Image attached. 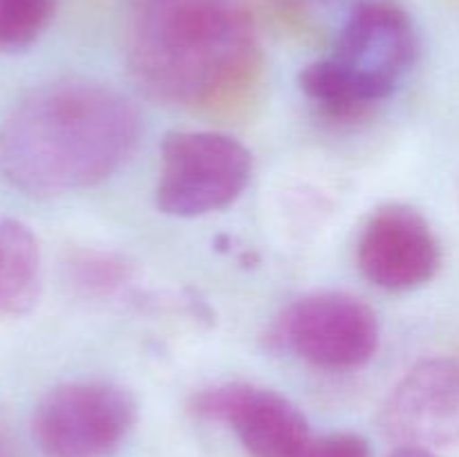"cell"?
Returning a JSON list of instances; mask_svg holds the SVG:
<instances>
[{
  "label": "cell",
  "mask_w": 459,
  "mask_h": 457,
  "mask_svg": "<svg viewBox=\"0 0 459 457\" xmlns=\"http://www.w3.org/2000/svg\"><path fill=\"white\" fill-rule=\"evenodd\" d=\"M0 457H18L16 446L12 444V439L0 430Z\"/></svg>",
  "instance_id": "cell-16"
},
{
  "label": "cell",
  "mask_w": 459,
  "mask_h": 457,
  "mask_svg": "<svg viewBox=\"0 0 459 457\" xmlns=\"http://www.w3.org/2000/svg\"><path fill=\"white\" fill-rule=\"evenodd\" d=\"M130 65L157 99L213 108L240 97L258 74V36L242 0H139Z\"/></svg>",
  "instance_id": "cell-2"
},
{
  "label": "cell",
  "mask_w": 459,
  "mask_h": 457,
  "mask_svg": "<svg viewBox=\"0 0 459 457\" xmlns=\"http://www.w3.org/2000/svg\"><path fill=\"white\" fill-rule=\"evenodd\" d=\"M56 12V0H0V52H22L40 39Z\"/></svg>",
  "instance_id": "cell-12"
},
{
  "label": "cell",
  "mask_w": 459,
  "mask_h": 457,
  "mask_svg": "<svg viewBox=\"0 0 459 457\" xmlns=\"http://www.w3.org/2000/svg\"><path fill=\"white\" fill-rule=\"evenodd\" d=\"M254 170L236 137L211 130H178L161 143L155 204L173 218H200L233 204Z\"/></svg>",
  "instance_id": "cell-3"
},
{
  "label": "cell",
  "mask_w": 459,
  "mask_h": 457,
  "mask_svg": "<svg viewBox=\"0 0 459 457\" xmlns=\"http://www.w3.org/2000/svg\"><path fill=\"white\" fill-rule=\"evenodd\" d=\"M359 269L385 291H412L429 285L442 264V246L429 220L403 204L377 209L357 245Z\"/></svg>",
  "instance_id": "cell-9"
},
{
  "label": "cell",
  "mask_w": 459,
  "mask_h": 457,
  "mask_svg": "<svg viewBox=\"0 0 459 457\" xmlns=\"http://www.w3.org/2000/svg\"><path fill=\"white\" fill-rule=\"evenodd\" d=\"M70 282L88 296H108L119 289L128 278V267L121 260L103 254H79L67 264Z\"/></svg>",
  "instance_id": "cell-13"
},
{
  "label": "cell",
  "mask_w": 459,
  "mask_h": 457,
  "mask_svg": "<svg viewBox=\"0 0 459 457\" xmlns=\"http://www.w3.org/2000/svg\"><path fill=\"white\" fill-rule=\"evenodd\" d=\"M43 287V260L25 222L0 218V316H27Z\"/></svg>",
  "instance_id": "cell-10"
},
{
  "label": "cell",
  "mask_w": 459,
  "mask_h": 457,
  "mask_svg": "<svg viewBox=\"0 0 459 457\" xmlns=\"http://www.w3.org/2000/svg\"><path fill=\"white\" fill-rule=\"evenodd\" d=\"M282 3H290V4H318V3H327V0H282Z\"/></svg>",
  "instance_id": "cell-17"
},
{
  "label": "cell",
  "mask_w": 459,
  "mask_h": 457,
  "mask_svg": "<svg viewBox=\"0 0 459 457\" xmlns=\"http://www.w3.org/2000/svg\"><path fill=\"white\" fill-rule=\"evenodd\" d=\"M137 424V401L112 381H70L40 397L31 439L43 457H112Z\"/></svg>",
  "instance_id": "cell-4"
},
{
  "label": "cell",
  "mask_w": 459,
  "mask_h": 457,
  "mask_svg": "<svg viewBox=\"0 0 459 457\" xmlns=\"http://www.w3.org/2000/svg\"><path fill=\"white\" fill-rule=\"evenodd\" d=\"M299 457H372L368 439L357 433H330L314 437Z\"/></svg>",
  "instance_id": "cell-14"
},
{
  "label": "cell",
  "mask_w": 459,
  "mask_h": 457,
  "mask_svg": "<svg viewBox=\"0 0 459 457\" xmlns=\"http://www.w3.org/2000/svg\"><path fill=\"white\" fill-rule=\"evenodd\" d=\"M142 134L137 108L110 85L63 79L31 90L0 124V175L27 195H61L115 175Z\"/></svg>",
  "instance_id": "cell-1"
},
{
  "label": "cell",
  "mask_w": 459,
  "mask_h": 457,
  "mask_svg": "<svg viewBox=\"0 0 459 457\" xmlns=\"http://www.w3.org/2000/svg\"><path fill=\"white\" fill-rule=\"evenodd\" d=\"M379 428L397 446L459 444V361L435 357L412 366L381 406Z\"/></svg>",
  "instance_id": "cell-7"
},
{
  "label": "cell",
  "mask_w": 459,
  "mask_h": 457,
  "mask_svg": "<svg viewBox=\"0 0 459 457\" xmlns=\"http://www.w3.org/2000/svg\"><path fill=\"white\" fill-rule=\"evenodd\" d=\"M191 410L200 419L229 426L249 457H299L312 439L303 412L260 385H213L193 397Z\"/></svg>",
  "instance_id": "cell-8"
},
{
  "label": "cell",
  "mask_w": 459,
  "mask_h": 457,
  "mask_svg": "<svg viewBox=\"0 0 459 457\" xmlns=\"http://www.w3.org/2000/svg\"><path fill=\"white\" fill-rule=\"evenodd\" d=\"M388 457H437V455H435V451H429V448L397 446Z\"/></svg>",
  "instance_id": "cell-15"
},
{
  "label": "cell",
  "mask_w": 459,
  "mask_h": 457,
  "mask_svg": "<svg viewBox=\"0 0 459 457\" xmlns=\"http://www.w3.org/2000/svg\"><path fill=\"white\" fill-rule=\"evenodd\" d=\"M299 83L305 97L332 119L350 121L370 110V106L359 97L357 90L332 58H323L305 67L299 76Z\"/></svg>",
  "instance_id": "cell-11"
},
{
  "label": "cell",
  "mask_w": 459,
  "mask_h": 457,
  "mask_svg": "<svg viewBox=\"0 0 459 457\" xmlns=\"http://www.w3.org/2000/svg\"><path fill=\"white\" fill-rule=\"evenodd\" d=\"M273 339L312 366L359 367L379 348V321L361 298L323 291L299 298L276 323Z\"/></svg>",
  "instance_id": "cell-6"
},
{
  "label": "cell",
  "mask_w": 459,
  "mask_h": 457,
  "mask_svg": "<svg viewBox=\"0 0 459 457\" xmlns=\"http://www.w3.org/2000/svg\"><path fill=\"white\" fill-rule=\"evenodd\" d=\"M420 56V36L393 0H359L350 9L332 61L368 106L384 101Z\"/></svg>",
  "instance_id": "cell-5"
}]
</instances>
